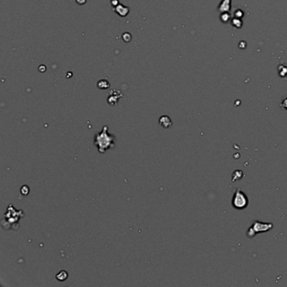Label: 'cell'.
I'll return each instance as SVG.
<instances>
[{
  "instance_id": "cell-10",
  "label": "cell",
  "mask_w": 287,
  "mask_h": 287,
  "mask_svg": "<svg viewBox=\"0 0 287 287\" xmlns=\"http://www.w3.org/2000/svg\"><path fill=\"white\" fill-rule=\"evenodd\" d=\"M20 191H21L22 195H28V194H29L30 189L28 186H26V185H24V186L21 188Z\"/></svg>"
},
{
  "instance_id": "cell-5",
  "label": "cell",
  "mask_w": 287,
  "mask_h": 287,
  "mask_svg": "<svg viewBox=\"0 0 287 287\" xmlns=\"http://www.w3.org/2000/svg\"><path fill=\"white\" fill-rule=\"evenodd\" d=\"M114 11H116L119 15L121 17H126V16L129 14V8L127 6H124L123 4H118L116 8H114Z\"/></svg>"
},
{
  "instance_id": "cell-6",
  "label": "cell",
  "mask_w": 287,
  "mask_h": 287,
  "mask_svg": "<svg viewBox=\"0 0 287 287\" xmlns=\"http://www.w3.org/2000/svg\"><path fill=\"white\" fill-rule=\"evenodd\" d=\"M159 124L160 126H162L164 128H169L172 126V121L170 117H169L168 116H161L160 118H159Z\"/></svg>"
},
{
  "instance_id": "cell-11",
  "label": "cell",
  "mask_w": 287,
  "mask_h": 287,
  "mask_svg": "<svg viewBox=\"0 0 287 287\" xmlns=\"http://www.w3.org/2000/svg\"><path fill=\"white\" fill-rule=\"evenodd\" d=\"M111 5L113 6L114 8H116V6L118 5V4H120V3H119V0H111Z\"/></svg>"
},
{
  "instance_id": "cell-4",
  "label": "cell",
  "mask_w": 287,
  "mask_h": 287,
  "mask_svg": "<svg viewBox=\"0 0 287 287\" xmlns=\"http://www.w3.org/2000/svg\"><path fill=\"white\" fill-rule=\"evenodd\" d=\"M115 94H116V90H112V91H111V92H110V96H109L108 99H107V102H108L111 106H115V105H116L117 102H118L119 99L123 96V95H122L121 93H119L117 95H115Z\"/></svg>"
},
{
  "instance_id": "cell-1",
  "label": "cell",
  "mask_w": 287,
  "mask_h": 287,
  "mask_svg": "<svg viewBox=\"0 0 287 287\" xmlns=\"http://www.w3.org/2000/svg\"><path fill=\"white\" fill-rule=\"evenodd\" d=\"M113 137H109V134L107 132H100L96 136V140H95V144L97 145L98 149L100 153H105L106 149L110 148V146L113 147Z\"/></svg>"
},
{
  "instance_id": "cell-8",
  "label": "cell",
  "mask_w": 287,
  "mask_h": 287,
  "mask_svg": "<svg viewBox=\"0 0 287 287\" xmlns=\"http://www.w3.org/2000/svg\"><path fill=\"white\" fill-rule=\"evenodd\" d=\"M97 86L100 89H107L110 88V83L107 80H100L98 82Z\"/></svg>"
},
{
  "instance_id": "cell-7",
  "label": "cell",
  "mask_w": 287,
  "mask_h": 287,
  "mask_svg": "<svg viewBox=\"0 0 287 287\" xmlns=\"http://www.w3.org/2000/svg\"><path fill=\"white\" fill-rule=\"evenodd\" d=\"M56 278L59 281H65L68 278V273L65 270H62L56 275Z\"/></svg>"
},
{
  "instance_id": "cell-2",
  "label": "cell",
  "mask_w": 287,
  "mask_h": 287,
  "mask_svg": "<svg viewBox=\"0 0 287 287\" xmlns=\"http://www.w3.org/2000/svg\"><path fill=\"white\" fill-rule=\"evenodd\" d=\"M248 198L244 192H242L239 188L237 189L232 197V203L233 207L237 209H244L248 206Z\"/></svg>"
},
{
  "instance_id": "cell-9",
  "label": "cell",
  "mask_w": 287,
  "mask_h": 287,
  "mask_svg": "<svg viewBox=\"0 0 287 287\" xmlns=\"http://www.w3.org/2000/svg\"><path fill=\"white\" fill-rule=\"evenodd\" d=\"M132 35L130 34L129 32H125L124 34L122 35V40L125 42H130L132 41Z\"/></svg>"
},
{
  "instance_id": "cell-14",
  "label": "cell",
  "mask_w": 287,
  "mask_h": 287,
  "mask_svg": "<svg viewBox=\"0 0 287 287\" xmlns=\"http://www.w3.org/2000/svg\"><path fill=\"white\" fill-rule=\"evenodd\" d=\"M46 66H44V65H41V66L39 67L40 72H42V73H44V72H46Z\"/></svg>"
},
{
  "instance_id": "cell-3",
  "label": "cell",
  "mask_w": 287,
  "mask_h": 287,
  "mask_svg": "<svg viewBox=\"0 0 287 287\" xmlns=\"http://www.w3.org/2000/svg\"><path fill=\"white\" fill-rule=\"evenodd\" d=\"M273 227V224L271 223H263L260 221H254V223L252 225V227L248 229V232H253V235L256 233L262 232H267Z\"/></svg>"
},
{
  "instance_id": "cell-13",
  "label": "cell",
  "mask_w": 287,
  "mask_h": 287,
  "mask_svg": "<svg viewBox=\"0 0 287 287\" xmlns=\"http://www.w3.org/2000/svg\"><path fill=\"white\" fill-rule=\"evenodd\" d=\"M86 2H87V0H76V3L79 5H84L86 3Z\"/></svg>"
},
{
  "instance_id": "cell-12",
  "label": "cell",
  "mask_w": 287,
  "mask_h": 287,
  "mask_svg": "<svg viewBox=\"0 0 287 287\" xmlns=\"http://www.w3.org/2000/svg\"><path fill=\"white\" fill-rule=\"evenodd\" d=\"M281 107L282 108L285 109V110H287V98L283 100V102H282L281 104Z\"/></svg>"
}]
</instances>
